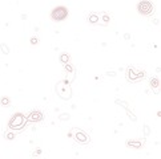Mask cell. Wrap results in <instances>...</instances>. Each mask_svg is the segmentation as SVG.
I'll return each mask as SVG.
<instances>
[{"label": "cell", "mask_w": 161, "mask_h": 159, "mask_svg": "<svg viewBox=\"0 0 161 159\" xmlns=\"http://www.w3.org/2000/svg\"><path fill=\"white\" fill-rule=\"evenodd\" d=\"M25 123H27L25 117L23 116L22 113H17V114H15V116L11 118L10 127L12 129V130H22V129L25 126Z\"/></svg>", "instance_id": "cell-1"}, {"label": "cell", "mask_w": 161, "mask_h": 159, "mask_svg": "<svg viewBox=\"0 0 161 159\" xmlns=\"http://www.w3.org/2000/svg\"><path fill=\"white\" fill-rule=\"evenodd\" d=\"M1 48H3V50H4V52H6V53H8V49H7V47H4V45H1Z\"/></svg>", "instance_id": "cell-15"}, {"label": "cell", "mask_w": 161, "mask_h": 159, "mask_svg": "<svg viewBox=\"0 0 161 159\" xmlns=\"http://www.w3.org/2000/svg\"><path fill=\"white\" fill-rule=\"evenodd\" d=\"M0 103L3 106H8L10 105V98H8V97H3V98L0 100Z\"/></svg>", "instance_id": "cell-10"}, {"label": "cell", "mask_w": 161, "mask_h": 159, "mask_svg": "<svg viewBox=\"0 0 161 159\" xmlns=\"http://www.w3.org/2000/svg\"><path fill=\"white\" fill-rule=\"evenodd\" d=\"M67 16H68V10L64 6L55 7L52 10V12H51V17L55 21H63L64 19H67Z\"/></svg>", "instance_id": "cell-2"}, {"label": "cell", "mask_w": 161, "mask_h": 159, "mask_svg": "<svg viewBox=\"0 0 161 159\" xmlns=\"http://www.w3.org/2000/svg\"><path fill=\"white\" fill-rule=\"evenodd\" d=\"M57 92L60 94L61 98H71V87L68 85H65V89H61L60 86H57Z\"/></svg>", "instance_id": "cell-6"}, {"label": "cell", "mask_w": 161, "mask_h": 159, "mask_svg": "<svg viewBox=\"0 0 161 159\" xmlns=\"http://www.w3.org/2000/svg\"><path fill=\"white\" fill-rule=\"evenodd\" d=\"M37 43H39V39H36V37H32L31 39V44H32V45H36Z\"/></svg>", "instance_id": "cell-12"}, {"label": "cell", "mask_w": 161, "mask_h": 159, "mask_svg": "<svg viewBox=\"0 0 161 159\" xmlns=\"http://www.w3.org/2000/svg\"><path fill=\"white\" fill-rule=\"evenodd\" d=\"M103 19H104L105 23H108V21H109V16H108V15H104V16H103Z\"/></svg>", "instance_id": "cell-13"}, {"label": "cell", "mask_w": 161, "mask_h": 159, "mask_svg": "<svg viewBox=\"0 0 161 159\" xmlns=\"http://www.w3.org/2000/svg\"><path fill=\"white\" fill-rule=\"evenodd\" d=\"M88 20H89V23L95 24V23L99 21V15H97V13H91V15H89V17H88Z\"/></svg>", "instance_id": "cell-8"}, {"label": "cell", "mask_w": 161, "mask_h": 159, "mask_svg": "<svg viewBox=\"0 0 161 159\" xmlns=\"http://www.w3.org/2000/svg\"><path fill=\"white\" fill-rule=\"evenodd\" d=\"M145 77V73L144 72H139L136 69L133 68H129L128 69V78H129V81H137L140 78Z\"/></svg>", "instance_id": "cell-4"}, {"label": "cell", "mask_w": 161, "mask_h": 159, "mask_svg": "<svg viewBox=\"0 0 161 159\" xmlns=\"http://www.w3.org/2000/svg\"><path fill=\"white\" fill-rule=\"evenodd\" d=\"M128 146H133V147H136V149H140V147H141V143H140V142H133V140H129V142H128Z\"/></svg>", "instance_id": "cell-11"}, {"label": "cell", "mask_w": 161, "mask_h": 159, "mask_svg": "<svg viewBox=\"0 0 161 159\" xmlns=\"http://www.w3.org/2000/svg\"><path fill=\"white\" fill-rule=\"evenodd\" d=\"M65 68H67V70H71V72H72V70H73L72 65H68V64H67V65H65Z\"/></svg>", "instance_id": "cell-14"}, {"label": "cell", "mask_w": 161, "mask_h": 159, "mask_svg": "<svg viewBox=\"0 0 161 159\" xmlns=\"http://www.w3.org/2000/svg\"><path fill=\"white\" fill-rule=\"evenodd\" d=\"M7 138H8V139H12V138H13V134H8V135H7Z\"/></svg>", "instance_id": "cell-16"}, {"label": "cell", "mask_w": 161, "mask_h": 159, "mask_svg": "<svg viewBox=\"0 0 161 159\" xmlns=\"http://www.w3.org/2000/svg\"><path fill=\"white\" fill-rule=\"evenodd\" d=\"M137 11H139L140 15H151V13H153V11H155V6L149 1V0H142V1H140L139 4H137Z\"/></svg>", "instance_id": "cell-3"}, {"label": "cell", "mask_w": 161, "mask_h": 159, "mask_svg": "<svg viewBox=\"0 0 161 159\" xmlns=\"http://www.w3.org/2000/svg\"><path fill=\"white\" fill-rule=\"evenodd\" d=\"M43 119V114H41L40 112H37V110H33V112L29 113L28 118H27V121L29 122H39Z\"/></svg>", "instance_id": "cell-5"}, {"label": "cell", "mask_w": 161, "mask_h": 159, "mask_svg": "<svg viewBox=\"0 0 161 159\" xmlns=\"http://www.w3.org/2000/svg\"><path fill=\"white\" fill-rule=\"evenodd\" d=\"M151 86L153 87V89H155V87L157 89L158 87V78H152L151 80Z\"/></svg>", "instance_id": "cell-9"}, {"label": "cell", "mask_w": 161, "mask_h": 159, "mask_svg": "<svg viewBox=\"0 0 161 159\" xmlns=\"http://www.w3.org/2000/svg\"><path fill=\"white\" fill-rule=\"evenodd\" d=\"M75 139L77 140V142H80V143H87V142L89 140V138H88V135L84 134L83 131H76Z\"/></svg>", "instance_id": "cell-7"}]
</instances>
